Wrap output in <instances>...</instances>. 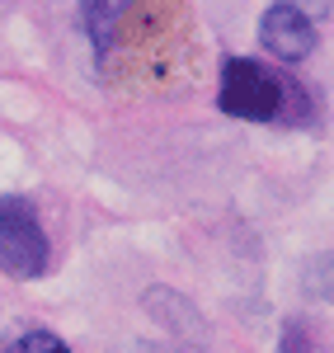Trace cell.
I'll list each match as a JSON object with an SVG mask.
<instances>
[{
	"label": "cell",
	"mask_w": 334,
	"mask_h": 353,
	"mask_svg": "<svg viewBox=\"0 0 334 353\" xmlns=\"http://www.w3.org/2000/svg\"><path fill=\"white\" fill-rule=\"evenodd\" d=\"M273 5H292L297 14H306L311 24H315V19H325V14H330L334 0H273Z\"/></svg>",
	"instance_id": "cell-9"
},
{
	"label": "cell",
	"mask_w": 334,
	"mask_h": 353,
	"mask_svg": "<svg viewBox=\"0 0 334 353\" xmlns=\"http://www.w3.org/2000/svg\"><path fill=\"white\" fill-rule=\"evenodd\" d=\"M5 353H71V349L56 339L52 330H28V334H19Z\"/></svg>",
	"instance_id": "cell-6"
},
{
	"label": "cell",
	"mask_w": 334,
	"mask_h": 353,
	"mask_svg": "<svg viewBox=\"0 0 334 353\" xmlns=\"http://www.w3.org/2000/svg\"><path fill=\"white\" fill-rule=\"evenodd\" d=\"M217 104H222V113L245 118V123H282V118L306 123L311 118L306 90L297 81H287V76H278V71H269L254 57H226Z\"/></svg>",
	"instance_id": "cell-1"
},
{
	"label": "cell",
	"mask_w": 334,
	"mask_h": 353,
	"mask_svg": "<svg viewBox=\"0 0 334 353\" xmlns=\"http://www.w3.org/2000/svg\"><path fill=\"white\" fill-rule=\"evenodd\" d=\"M146 311H151L160 325H169V334H189V344L202 353V344H207V330H202L198 311H194L184 297H179V292H169V288H151V292H146Z\"/></svg>",
	"instance_id": "cell-4"
},
{
	"label": "cell",
	"mask_w": 334,
	"mask_h": 353,
	"mask_svg": "<svg viewBox=\"0 0 334 353\" xmlns=\"http://www.w3.org/2000/svg\"><path fill=\"white\" fill-rule=\"evenodd\" d=\"M259 43L282 61H306L320 38H315V24L292 5H269V14L259 19Z\"/></svg>",
	"instance_id": "cell-3"
},
{
	"label": "cell",
	"mask_w": 334,
	"mask_h": 353,
	"mask_svg": "<svg viewBox=\"0 0 334 353\" xmlns=\"http://www.w3.org/2000/svg\"><path fill=\"white\" fill-rule=\"evenodd\" d=\"M306 292L311 297L334 301V254H320V259L306 269Z\"/></svg>",
	"instance_id": "cell-7"
},
{
	"label": "cell",
	"mask_w": 334,
	"mask_h": 353,
	"mask_svg": "<svg viewBox=\"0 0 334 353\" xmlns=\"http://www.w3.org/2000/svg\"><path fill=\"white\" fill-rule=\"evenodd\" d=\"M137 0H81V19H85V33L94 43V52L104 57L113 48V33H118V19L132 10Z\"/></svg>",
	"instance_id": "cell-5"
},
{
	"label": "cell",
	"mask_w": 334,
	"mask_h": 353,
	"mask_svg": "<svg viewBox=\"0 0 334 353\" xmlns=\"http://www.w3.org/2000/svg\"><path fill=\"white\" fill-rule=\"evenodd\" d=\"M0 269L10 278H38L48 269V236L38 226V212L33 203L19 198V193H5L0 198Z\"/></svg>",
	"instance_id": "cell-2"
},
{
	"label": "cell",
	"mask_w": 334,
	"mask_h": 353,
	"mask_svg": "<svg viewBox=\"0 0 334 353\" xmlns=\"http://www.w3.org/2000/svg\"><path fill=\"white\" fill-rule=\"evenodd\" d=\"M278 353H315V339H311V325H306V321H282Z\"/></svg>",
	"instance_id": "cell-8"
}]
</instances>
